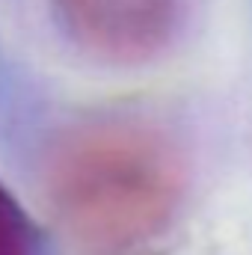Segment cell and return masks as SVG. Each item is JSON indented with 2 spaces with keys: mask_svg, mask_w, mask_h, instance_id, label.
I'll use <instances>...</instances> for the list:
<instances>
[{
  "mask_svg": "<svg viewBox=\"0 0 252 255\" xmlns=\"http://www.w3.org/2000/svg\"><path fill=\"white\" fill-rule=\"evenodd\" d=\"M48 199L83 253L157 255L181 214L184 169L154 128L86 122L54 145Z\"/></svg>",
  "mask_w": 252,
  "mask_h": 255,
  "instance_id": "cell-1",
  "label": "cell"
},
{
  "mask_svg": "<svg viewBox=\"0 0 252 255\" xmlns=\"http://www.w3.org/2000/svg\"><path fill=\"white\" fill-rule=\"evenodd\" d=\"M30 220L6 184H0V255H30Z\"/></svg>",
  "mask_w": 252,
  "mask_h": 255,
  "instance_id": "cell-3",
  "label": "cell"
},
{
  "mask_svg": "<svg viewBox=\"0 0 252 255\" xmlns=\"http://www.w3.org/2000/svg\"><path fill=\"white\" fill-rule=\"evenodd\" d=\"M68 33L107 63H145L160 54L181 15V0H54Z\"/></svg>",
  "mask_w": 252,
  "mask_h": 255,
  "instance_id": "cell-2",
  "label": "cell"
}]
</instances>
